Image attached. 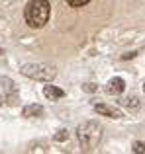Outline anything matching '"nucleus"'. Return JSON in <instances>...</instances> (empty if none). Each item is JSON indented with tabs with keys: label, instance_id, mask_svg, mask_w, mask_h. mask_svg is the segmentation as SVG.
<instances>
[{
	"label": "nucleus",
	"instance_id": "f257e3e1",
	"mask_svg": "<svg viewBox=\"0 0 145 154\" xmlns=\"http://www.w3.org/2000/svg\"><path fill=\"white\" fill-rule=\"evenodd\" d=\"M49 12L51 6L47 0H30L26 4V10H24V18H26V23L30 27L39 29L49 22Z\"/></svg>",
	"mask_w": 145,
	"mask_h": 154
},
{
	"label": "nucleus",
	"instance_id": "f03ea898",
	"mask_svg": "<svg viewBox=\"0 0 145 154\" xmlns=\"http://www.w3.org/2000/svg\"><path fill=\"white\" fill-rule=\"evenodd\" d=\"M76 137L84 150H94V146L100 143V137H102V127L94 121H86V123L79 125Z\"/></svg>",
	"mask_w": 145,
	"mask_h": 154
},
{
	"label": "nucleus",
	"instance_id": "7ed1b4c3",
	"mask_svg": "<svg viewBox=\"0 0 145 154\" xmlns=\"http://www.w3.org/2000/svg\"><path fill=\"white\" fill-rule=\"evenodd\" d=\"M20 72H22L24 76H27V78L45 80V82H49V80H53L55 76H57L55 66H51V64H43V63H27V64H22V66H20Z\"/></svg>",
	"mask_w": 145,
	"mask_h": 154
},
{
	"label": "nucleus",
	"instance_id": "20e7f679",
	"mask_svg": "<svg viewBox=\"0 0 145 154\" xmlns=\"http://www.w3.org/2000/svg\"><path fill=\"white\" fill-rule=\"evenodd\" d=\"M94 111L106 117H114V119H122L124 117V113L118 107H112V105H106V103H94Z\"/></svg>",
	"mask_w": 145,
	"mask_h": 154
},
{
	"label": "nucleus",
	"instance_id": "39448f33",
	"mask_svg": "<svg viewBox=\"0 0 145 154\" xmlns=\"http://www.w3.org/2000/svg\"><path fill=\"white\" fill-rule=\"evenodd\" d=\"M2 82L6 84V92H8V96H6V103L16 105V103H18V90H16V84L12 82V80H8V78H2Z\"/></svg>",
	"mask_w": 145,
	"mask_h": 154
},
{
	"label": "nucleus",
	"instance_id": "423d86ee",
	"mask_svg": "<svg viewBox=\"0 0 145 154\" xmlns=\"http://www.w3.org/2000/svg\"><path fill=\"white\" fill-rule=\"evenodd\" d=\"M126 90V82H124L122 78H112L110 82H108V86H106V92L108 94H114V96H118V94H122V92Z\"/></svg>",
	"mask_w": 145,
	"mask_h": 154
},
{
	"label": "nucleus",
	"instance_id": "0eeeda50",
	"mask_svg": "<svg viewBox=\"0 0 145 154\" xmlns=\"http://www.w3.org/2000/svg\"><path fill=\"white\" fill-rule=\"evenodd\" d=\"M43 96H45L47 100H61L63 96H65V92L61 90V88H57V86H51V84H47V86H43Z\"/></svg>",
	"mask_w": 145,
	"mask_h": 154
},
{
	"label": "nucleus",
	"instance_id": "6e6552de",
	"mask_svg": "<svg viewBox=\"0 0 145 154\" xmlns=\"http://www.w3.org/2000/svg\"><path fill=\"white\" fill-rule=\"evenodd\" d=\"M22 115L24 117H41L43 115V107L39 103H30L22 109Z\"/></svg>",
	"mask_w": 145,
	"mask_h": 154
},
{
	"label": "nucleus",
	"instance_id": "1a4fd4ad",
	"mask_svg": "<svg viewBox=\"0 0 145 154\" xmlns=\"http://www.w3.org/2000/svg\"><path fill=\"white\" fill-rule=\"evenodd\" d=\"M122 105H126V107H130V109H137L139 107V100L135 98H126V100H122Z\"/></svg>",
	"mask_w": 145,
	"mask_h": 154
},
{
	"label": "nucleus",
	"instance_id": "9d476101",
	"mask_svg": "<svg viewBox=\"0 0 145 154\" xmlns=\"http://www.w3.org/2000/svg\"><path fill=\"white\" fill-rule=\"evenodd\" d=\"M53 139L57 140V143H63V140L69 139V131H67V129H61V131H57V135H55Z\"/></svg>",
	"mask_w": 145,
	"mask_h": 154
},
{
	"label": "nucleus",
	"instance_id": "9b49d317",
	"mask_svg": "<svg viewBox=\"0 0 145 154\" xmlns=\"http://www.w3.org/2000/svg\"><path fill=\"white\" fill-rule=\"evenodd\" d=\"M90 0H67V4L72 8H80V6H84V4H88Z\"/></svg>",
	"mask_w": 145,
	"mask_h": 154
},
{
	"label": "nucleus",
	"instance_id": "f8f14e48",
	"mask_svg": "<svg viewBox=\"0 0 145 154\" xmlns=\"http://www.w3.org/2000/svg\"><path fill=\"white\" fill-rule=\"evenodd\" d=\"M134 152L135 154H143L145 152V143H139V140H137V143H134Z\"/></svg>",
	"mask_w": 145,
	"mask_h": 154
},
{
	"label": "nucleus",
	"instance_id": "ddd939ff",
	"mask_svg": "<svg viewBox=\"0 0 145 154\" xmlns=\"http://www.w3.org/2000/svg\"><path fill=\"white\" fill-rule=\"evenodd\" d=\"M82 90H84V92H96L98 88H96V84L88 82V84H82Z\"/></svg>",
	"mask_w": 145,
	"mask_h": 154
},
{
	"label": "nucleus",
	"instance_id": "4468645a",
	"mask_svg": "<svg viewBox=\"0 0 145 154\" xmlns=\"http://www.w3.org/2000/svg\"><path fill=\"white\" fill-rule=\"evenodd\" d=\"M135 55H137V53H135V51H131V53H126V55H122V59H124V60H127V59H134Z\"/></svg>",
	"mask_w": 145,
	"mask_h": 154
},
{
	"label": "nucleus",
	"instance_id": "2eb2a0df",
	"mask_svg": "<svg viewBox=\"0 0 145 154\" xmlns=\"http://www.w3.org/2000/svg\"><path fill=\"white\" fill-rule=\"evenodd\" d=\"M4 103V98H2V96H0V105H2Z\"/></svg>",
	"mask_w": 145,
	"mask_h": 154
},
{
	"label": "nucleus",
	"instance_id": "dca6fc26",
	"mask_svg": "<svg viewBox=\"0 0 145 154\" xmlns=\"http://www.w3.org/2000/svg\"><path fill=\"white\" fill-rule=\"evenodd\" d=\"M143 90H145V84H143Z\"/></svg>",
	"mask_w": 145,
	"mask_h": 154
}]
</instances>
